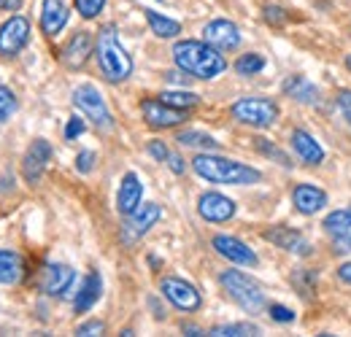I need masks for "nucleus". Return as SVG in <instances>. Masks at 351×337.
I'll list each match as a JSON object with an SVG mask.
<instances>
[{
  "instance_id": "obj_11",
  "label": "nucleus",
  "mask_w": 351,
  "mask_h": 337,
  "mask_svg": "<svg viewBox=\"0 0 351 337\" xmlns=\"http://www.w3.org/2000/svg\"><path fill=\"white\" fill-rule=\"evenodd\" d=\"M141 114H143L146 125L157 127V129H168V127L181 125L186 119V111L173 108V105H168L162 100H143L141 103Z\"/></svg>"
},
{
  "instance_id": "obj_38",
  "label": "nucleus",
  "mask_w": 351,
  "mask_h": 337,
  "mask_svg": "<svg viewBox=\"0 0 351 337\" xmlns=\"http://www.w3.org/2000/svg\"><path fill=\"white\" fill-rule=\"evenodd\" d=\"M149 154H152L157 162H168V157H171V151H168V146H165L162 140H152V143H149Z\"/></svg>"
},
{
  "instance_id": "obj_9",
  "label": "nucleus",
  "mask_w": 351,
  "mask_h": 337,
  "mask_svg": "<svg viewBox=\"0 0 351 337\" xmlns=\"http://www.w3.org/2000/svg\"><path fill=\"white\" fill-rule=\"evenodd\" d=\"M27 43H30V22L25 16H11L0 27V54L3 57H16Z\"/></svg>"
},
{
  "instance_id": "obj_13",
  "label": "nucleus",
  "mask_w": 351,
  "mask_h": 337,
  "mask_svg": "<svg viewBox=\"0 0 351 337\" xmlns=\"http://www.w3.org/2000/svg\"><path fill=\"white\" fill-rule=\"evenodd\" d=\"M76 281V273L73 267L68 264H46L41 270V278H38V286L46 297H62Z\"/></svg>"
},
{
  "instance_id": "obj_22",
  "label": "nucleus",
  "mask_w": 351,
  "mask_h": 337,
  "mask_svg": "<svg viewBox=\"0 0 351 337\" xmlns=\"http://www.w3.org/2000/svg\"><path fill=\"white\" fill-rule=\"evenodd\" d=\"M292 149H295V154L306 165H322V160H324V149L316 143V138L311 132H306V129H295L292 132Z\"/></svg>"
},
{
  "instance_id": "obj_27",
  "label": "nucleus",
  "mask_w": 351,
  "mask_h": 337,
  "mask_svg": "<svg viewBox=\"0 0 351 337\" xmlns=\"http://www.w3.org/2000/svg\"><path fill=\"white\" fill-rule=\"evenodd\" d=\"M176 140H178L181 146H192V149H203V151H214V149H219V140H214L211 135L197 132V129H184Z\"/></svg>"
},
{
  "instance_id": "obj_14",
  "label": "nucleus",
  "mask_w": 351,
  "mask_h": 337,
  "mask_svg": "<svg viewBox=\"0 0 351 337\" xmlns=\"http://www.w3.org/2000/svg\"><path fill=\"white\" fill-rule=\"evenodd\" d=\"M235 200H230V197H224L219 192H206V195H200V200H197V213L206 219V221H211V224H221V221H230L232 216H235Z\"/></svg>"
},
{
  "instance_id": "obj_7",
  "label": "nucleus",
  "mask_w": 351,
  "mask_h": 337,
  "mask_svg": "<svg viewBox=\"0 0 351 337\" xmlns=\"http://www.w3.org/2000/svg\"><path fill=\"white\" fill-rule=\"evenodd\" d=\"M128 221H125V227H122V240L132 246V243H138L160 219H162V208L157 205V203H143V205H138L130 216H125Z\"/></svg>"
},
{
  "instance_id": "obj_47",
  "label": "nucleus",
  "mask_w": 351,
  "mask_h": 337,
  "mask_svg": "<svg viewBox=\"0 0 351 337\" xmlns=\"http://www.w3.org/2000/svg\"><path fill=\"white\" fill-rule=\"evenodd\" d=\"M349 211H351V208H349Z\"/></svg>"
},
{
  "instance_id": "obj_37",
  "label": "nucleus",
  "mask_w": 351,
  "mask_h": 337,
  "mask_svg": "<svg viewBox=\"0 0 351 337\" xmlns=\"http://www.w3.org/2000/svg\"><path fill=\"white\" fill-rule=\"evenodd\" d=\"M103 332H106V324H103V321H87V324L76 327V335H82V337L103 335Z\"/></svg>"
},
{
  "instance_id": "obj_43",
  "label": "nucleus",
  "mask_w": 351,
  "mask_h": 337,
  "mask_svg": "<svg viewBox=\"0 0 351 337\" xmlns=\"http://www.w3.org/2000/svg\"><path fill=\"white\" fill-rule=\"evenodd\" d=\"M338 278L351 286V262H346V264H341V267H338Z\"/></svg>"
},
{
  "instance_id": "obj_46",
  "label": "nucleus",
  "mask_w": 351,
  "mask_h": 337,
  "mask_svg": "<svg viewBox=\"0 0 351 337\" xmlns=\"http://www.w3.org/2000/svg\"><path fill=\"white\" fill-rule=\"evenodd\" d=\"M346 65H349V71H351V54L346 57Z\"/></svg>"
},
{
  "instance_id": "obj_15",
  "label": "nucleus",
  "mask_w": 351,
  "mask_h": 337,
  "mask_svg": "<svg viewBox=\"0 0 351 337\" xmlns=\"http://www.w3.org/2000/svg\"><path fill=\"white\" fill-rule=\"evenodd\" d=\"M327 238L332 240L335 251L349 253L351 251V211H332L324 216L322 221Z\"/></svg>"
},
{
  "instance_id": "obj_23",
  "label": "nucleus",
  "mask_w": 351,
  "mask_h": 337,
  "mask_svg": "<svg viewBox=\"0 0 351 337\" xmlns=\"http://www.w3.org/2000/svg\"><path fill=\"white\" fill-rule=\"evenodd\" d=\"M100 295H103V278H100V273L92 270L87 278L82 281L79 292H76L73 310H76V313H87L89 308H95V302L100 299Z\"/></svg>"
},
{
  "instance_id": "obj_44",
  "label": "nucleus",
  "mask_w": 351,
  "mask_h": 337,
  "mask_svg": "<svg viewBox=\"0 0 351 337\" xmlns=\"http://www.w3.org/2000/svg\"><path fill=\"white\" fill-rule=\"evenodd\" d=\"M22 0H0V11H19Z\"/></svg>"
},
{
  "instance_id": "obj_3",
  "label": "nucleus",
  "mask_w": 351,
  "mask_h": 337,
  "mask_svg": "<svg viewBox=\"0 0 351 337\" xmlns=\"http://www.w3.org/2000/svg\"><path fill=\"white\" fill-rule=\"evenodd\" d=\"M95 57H97V65L103 71V76L111 82V84H119L125 82L132 73V60L128 54V49L119 43L117 36V27L114 25H106L97 38H95Z\"/></svg>"
},
{
  "instance_id": "obj_10",
  "label": "nucleus",
  "mask_w": 351,
  "mask_h": 337,
  "mask_svg": "<svg viewBox=\"0 0 351 337\" xmlns=\"http://www.w3.org/2000/svg\"><path fill=\"white\" fill-rule=\"evenodd\" d=\"M51 143L44 140V138H36L33 143H30V149L25 151V160H22V175H25V181H30V184H38L41 181V175H44L46 165L51 162Z\"/></svg>"
},
{
  "instance_id": "obj_31",
  "label": "nucleus",
  "mask_w": 351,
  "mask_h": 337,
  "mask_svg": "<svg viewBox=\"0 0 351 337\" xmlns=\"http://www.w3.org/2000/svg\"><path fill=\"white\" fill-rule=\"evenodd\" d=\"M19 103H16V95L8 89V86L0 84V122H8L14 114H16Z\"/></svg>"
},
{
  "instance_id": "obj_28",
  "label": "nucleus",
  "mask_w": 351,
  "mask_h": 337,
  "mask_svg": "<svg viewBox=\"0 0 351 337\" xmlns=\"http://www.w3.org/2000/svg\"><path fill=\"white\" fill-rule=\"evenodd\" d=\"M160 100L173 105V108H181V111H189V108H195L200 103V97L195 92H162Z\"/></svg>"
},
{
  "instance_id": "obj_2",
  "label": "nucleus",
  "mask_w": 351,
  "mask_h": 337,
  "mask_svg": "<svg viewBox=\"0 0 351 337\" xmlns=\"http://www.w3.org/2000/svg\"><path fill=\"white\" fill-rule=\"evenodd\" d=\"M192 170L208 184H224V186H249L263 178L257 168H249L235 160H224L217 154H197L192 160Z\"/></svg>"
},
{
  "instance_id": "obj_34",
  "label": "nucleus",
  "mask_w": 351,
  "mask_h": 337,
  "mask_svg": "<svg viewBox=\"0 0 351 337\" xmlns=\"http://www.w3.org/2000/svg\"><path fill=\"white\" fill-rule=\"evenodd\" d=\"M267 316H270L273 321H278V324H292V321H295V310H289L287 305H278V302H273V305L267 308Z\"/></svg>"
},
{
  "instance_id": "obj_19",
  "label": "nucleus",
  "mask_w": 351,
  "mask_h": 337,
  "mask_svg": "<svg viewBox=\"0 0 351 337\" xmlns=\"http://www.w3.org/2000/svg\"><path fill=\"white\" fill-rule=\"evenodd\" d=\"M143 200V184L135 173H125L122 184H119V192H117V211L122 216H130Z\"/></svg>"
},
{
  "instance_id": "obj_1",
  "label": "nucleus",
  "mask_w": 351,
  "mask_h": 337,
  "mask_svg": "<svg viewBox=\"0 0 351 337\" xmlns=\"http://www.w3.org/2000/svg\"><path fill=\"white\" fill-rule=\"evenodd\" d=\"M173 60L178 71L189 73L192 79H217L227 71V60L219 49H214L208 41H178L173 46Z\"/></svg>"
},
{
  "instance_id": "obj_35",
  "label": "nucleus",
  "mask_w": 351,
  "mask_h": 337,
  "mask_svg": "<svg viewBox=\"0 0 351 337\" xmlns=\"http://www.w3.org/2000/svg\"><path fill=\"white\" fill-rule=\"evenodd\" d=\"M84 129H87V125H84V119H82V116H71V119H68V125H65V140H76Z\"/></svg>"
},
{
  "instance_id": "obj_4",
  "label": "nucleus",
  "mask_w": 351,
  "mask_h": 337,
  "mask_svg": "<svg viewBox=\"0 0 351 337\" xmlns=\"http://www.w3.org/2000/svg\"><path fill=\"white\" fill-rule=\"evenodd\" d=\"M219 284L224 286V292L230 295V299L243 308L246 313H260L265 308V295L257 281H252L246 273L241 270H224L219 275Z\"/></svg>"
},
{
  "instance_id": "obj_36",
  "label": "nucleus",
  "mask_w": 351,
  "mask_h": 337,
  "mask_svg": "<svg viewBox=\"0 0 351 337\" xmlns=\"http://www.w3.org/2000/svg\"><path fill=\"white\" fill-rule=\"evenodd\" d=\"M284 19H287L284 8H278V5H265V22H267V25L281 27V25H284Z\"/></svg>"
},
{
  "instance_id": "obj_32",
  "label": "nucleus",
  "mask_w": 351,
  "mask_h": 337,
  "mask_svg": "<svg viewBox=\"0 0 351 337\" xmlns=\"http://www.w3.org/2000/svg\"><path fill=\"white\" fill-rule=\"evenodd\" d=\"M257 151L265 154V157H270V160H276L281 168H292V162H289V157L278 149V146H273L267 138H257Z\"/></svg>"
},
{
  "instance_id": "obj_30",
  "label": "nucleus",
  "mask_w": 351,
  "mask_h": 337,
  "mask_svg": "<svg viewBox=\"0 0 351 337\" xmlns=\"http://www.w3.org/2000/svg\"><path fill=\"white\" fill-rule=\"evenodd\" d=\"M208 335L214 337H241V335H260V327L254 324H221V327H214Z\"/></svg>"
},
{
  "instance_id": "obj_17",
  "label": "nucleus",
  "mask_w": 351,
  "mask_h": 337,
  "mask_svg": "<svg viewBox=\"0 0 351 337\" xmlns=\"http://www.w3.org/2000/svg\"><path fill=\"white\" fill-rule=\"evenodd\" d=\"M214 249H217L219 256L235 262V264H243V267H254L257 264V253L252 251L243 240H238L232 235H217L214 238Z\"/></svg>"
},
{
  "instance_id": "obj_29",
  "label": "nucleus",
  "mask_w": 351,
  "mask_h": 337,
  "mask_svg": "<svg viewBox=\"0 0 351 337\" xmlns=\"http://www.w3.org/2000/svg\"><path fill=\"white\" fill-rule=\"evenodd\" d=\"M263 68H265L263 54H243V57H238V62H235L238 76H257Z\"/></svg>"
},
{
  "instance_id": "obj_24",
  "label": "nucleus",
  "mask_w": 351,
  "mask_h": 337,
  "mask_svg": "<svg viewBox=\"0 0 351 337\" xmlns=\"http://www.w3.org/2000/svg\"><path fill=\"white\" fill-rule=\"evenodd\" d=\"M22 275H25V259L11 249H0V284L14 286L22 281Z\"/></svg>"
},
{
  "instance_id": "obj_33",
  "label": "nucleus",
  "mask_w": 351,
  "mask_h": 337,
  "mask_svg": "<svg viewBox=\"0 0 351 337\" xmlns=\"http://www.w3.org/2000/svg\"><path fill=\"white\" fill-rule=\"evenodd\" d=\"M76 3V11L84 16V19H95L103 8H106V0H73Z\"/></svg>"
},
{
  "instance_id": "obj_8",
  "label": "nucleus",
  "mask_w": 351,
  "mask_h": 337,
  "mask_svg": "<svg viewBox=\"0 0 351 337\" xmlns=\"http://www.w3.org/2000/svg\"><path fill=\"white\" fill-rule=\"evenodd\" d=\"M160 292L162 297L178 308V310H186V313H192V310H197L200 305H203V297L200 292L189 284V281H184V278H176V275H168V278H162V284H160Z\"/></svg>"
},
{
  "instance_id": "obj_21",
  "label": "nucleus",
  "mask_w": 351,
  "mask_h": 337,
  "mask_svg": "<svg viewBox=\"0 0 351 337\" xmlns=\"http://www.w3.org/2000/svg\"><path fill=\"white\" fill-rule=\"evenodd\" d=\"M68 16H71V11L62 0H44V5H41V30L46 36L62 33V27L68 25Z\"/></svg>"
},
{
  "instance_id": "obj_5",
  "label": "nucleus",
  "mask_w": 351,
  "mask_h": 337,
  "mask_svg": "<svg viewBox=\"0 0 351 337\" xmlns=\"http://www.w3.org/2000/svg\"><path fill=\"white\" fill-rule=\"evenodd\" d=\"M232 116L241 122V125L249 127H270L278 119V105L267 97H241L238 103H232Z\"/></svg>"
},
{
  "instance_id": "obj_42",
  "label": "nucleus",
  "mask_w": 351,
  "mask_h": 337,
  "mask_svg": "<svg viewBox=\"0 0 351 337\" xmlns=\"http://www.w3.org/2000/svg\"><path fill=\"white\" fill-rule=\"evenodd\" d=\"M168 168L173 170L176 175H181V173H184V160H181L178 154H171V157H168Z\"/></svg>"
},
{
  "instance_id": "obj_40",
  "label": "nucleus",
  "mask_w": 351,
  "mask_h": 337,
  "mask_svg": "<svg viewBox=\"0 0 351 337\" xmlns=\"http://www.w3.org/2000/svg\"><path fill=\"white\" fill-rule=\"evenodd\" d=\"M338 105H341L343 116L349 119V125H351V89H341V92H338Z\"/></svg>"
},
{
  "instance_id": "obj_41",
  "label": "nucleus",
  "mask_w": 351,
  "mask_h": 337,
  "mask_svg": "<svg viewBox=\"0 0 351 337\" xmlns=\"http://www.w3.org/2000/svg\"><path fill=\"white\" fill-rule=\"evenodd\" d=\"M303 278H306V281H313V275H311V273L300 270L298 275H292V284H298V281H303ZM308 292H311V286H308V284H303V286H300V295H308Z\"/></svg>"
},
{
  "instance_id": "obj_26",
  "label": "nucleus",
  "mask_w": 351,
  "mask_h": 337,
  "mask_svg": "<svg viewBox=\"0 0 351 337\" xmlns=\"http://www.w3.org/2000/svg\"><path fill=\"white\" fill-rule=\"evenodd\" d=\"M143 14H146V22H149V27H152V33L157 38H176L181 33V25L176 19H168V16H162L157 11H149V8Z\"/></svg>"
},
{
  "instance_id": "obj_39",
  "label": "nucleus",
  "mask_w": 351,
  "mask_h": 337,
  "mask_svg": "<svg viewBox=\"0 0 351 337\" xmlns=\"http://www.w3.org/2000/svg\"><path fill=\"white\" fill-rule=\"evenodd\" d=\"M92 168H95V151H82L76 157V170L79 173H89Z\"/></svg>"
},
{
  "instance_id": "obj_12",
  "label": "nucleus",
  "mask_w": 351,
  "mask_h": 337,
  "mask_svg": "<svg viewBox=\"0 0 351 337\" xmlns=\"http://www.w3.org/2000/svg\"><path fill=\"white\" fill-rule=\"evenodd\" d=\"M203 41H208L219 51H232L241 46V30L230 19H214L203 27Z\"/></svg>"
},
{
  "instance_id": "obj_16",
  "label": "nucleus",
  "mask_w": 351,
  "mask_h": 337,
  "mask_svg": "<svg viewBox=\"0 0 351 337\" xmlns=\"http://www.w3.org/2000/svg\"><path fill=\"white\" fill-rule=\"evenodd\" d=\"M263 238L267 243L284 249L287 253H298V256H308L311 253V243L303 232L292 229V227H273V229H265Z\"/></svg>"
},
{
  "instance_id": "obj_18",
  "label": "nucleus",
  "mask_w": 351,
  "mask_h": 337,
  "mask_svg": "<svg viewBox=\"0 0 351 337\" xmlns=\"http://www.w3.org/2000/svg\"><path fill=\"white\" fill-rule=\"evenodd\" d=\"M292 205L303 216H313V213H319L327 205V192L313 186V184H300L292 192Z\"/></svg>"
},
{
  "instance_id": "obj_6",
  "label": "nucleus",
  "mask_w": 351,
  "mask_h": 337,
  "mask_svg": "<svg viewBox=\"0 0 351 337\" xmlns=\"http://www.w3.org/2000/svg\"><path fill=\"white\" fill-rule=\"evenodd\" d=\"M73 105L95 127H100V129H111L114 127V116H111V111H108V105H106V100H103V95H100L97 86L92 84L76 86L73 89Z\"/></svg>"
},
{
  "instance_id": "obj_45",
  "label": "nucleus",
  "mask_w": 351,
  "mask_h": 337,
  "mask_svg": "<svg viewBox=\"0 0 351 337\" xmlns=\"http://www.w3.org/2000/svg\"><path fill=\"white\" fill-rule=\"evenodd\" d=\"M184 332H189V335H203L197 327H186V324H184Z\"/></svg>"
},
{
  "instance_id": "obj_20",
  "label": "nucleus",
  "mask_w": 351,
  "mask_h": 337,
  "mask_svg": "<svg viewBox=\"0 0 351 337\" xmlns=\"http://www.w3.org/2000/svg\"><path fill=\"white\" fill-rule=\"evenodd\" d=\"M92 49H95L92 36H89L87 30H79V33H73L71 41L62 46V62H65L68 68H82L89 60Z\"/></svg>"
},
{
  "instance_id": "obj_25",
  "label": "nucleus",
  "mask_w": 351,
  "mask_h": 337,
  "mask_svg": "<svg viewBox=\"0 0 351 337\" xmlns=\"http://www.w3.org/2000/svg\"><path fill=\"white\" fill-rule=\"evenodd\" d=\"M284 92H287L292 100L303 103V105H316V103H319V89H316V84H311L303 76H289V79L284 82Z\"/></svg>"
}]
</instances>
